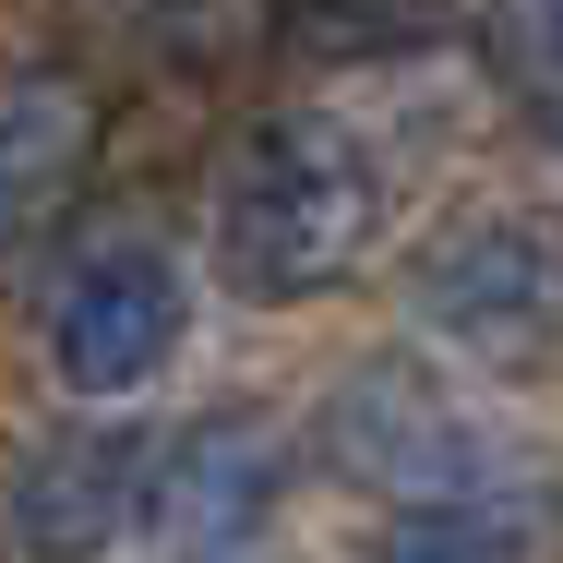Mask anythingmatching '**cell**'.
<instances>
[{"label":"cell","instance_id":"obj_1","mask_svg":"<svg viewBox=\"0 0 563 563\" xmlns=\"http://www.w3.org/2000/svg\"><path fill=\"white\" fill-rule=\"evenodd\" d=\"M205 240H217V276L240 300H324L384 240V168H372V144L347 120L276 109L217 156Z\"/></svg>","mask_w":563,"mask_h":563},{"label":"cell","instance_id":"obj_2","mask_svg":"<svg viewBox=\"0 0 563 563\" xmlns=\"http://www.w3.org/2000/svg\"><path fill=\"white\" fill-rule=\"evenodd\" d=\"M324 455H336L360 492H396L408 516H467V504H504V444L455 408L432 372L384 360L360 372L336 408H324ZM516 516V504H504Z\"/></svg>","mask_w":563,"mask_h":563},{"label":"cell","instance_id":"obj_3","mask_svg":"<svg viewBox=\"0 0 563 563\" xmlns=\"http://www.w3.org/2000/svg\"><path fill=\"white\" fill-rule=\"evenodd\" d=\"M420 324L492 372L563 347V228L552 217H467L420 252Z\"/></svg>","mask_w":563,"mask_h":563},{"label":"cell","instance_id":"obj_4","mask_svg":"<svg viewBox=\"0 0 563 563\" xmlns=\"http://www.w3.org/2000/svg\"><path fill=\"white\" fill-rule=\"evenodd\" d=\"M168 347H180V264L156 240H97L48 300V372L85 408H109L168 372Z\"/></svg>","mask_w":563,"mask_h":563},{"label":"cell","instance_id":"obj_5","mask_svg":"<svg viewBox=\"0 0 563 563\" xmlns=\"http://www.w3.org/2000/svg\"><path fill=\"white\" fill-rule=\"evenodd\" d=\"M144 492H156V444L97 420V432H36L0 516H12L24 563H97L144 528Z\"/></svg>","mask_w":563,"mask_h":563},{"label":"cell","instance_id":"obj_6","mask_svg":"<svg viewBox=\"0 0 563 563\" xmlns=\"http://www.w3.org/2000/svg\"><path fill=\"white\" fill-rule=\"evenodd\" d=\"M276 504V420L264 408H217L192 420L180 444H156V492H144V528L180 540V552H240Z\"/></svg>","mask_w":563,"mask_h":563},{"label":"cell","instance_id":"obj_7","mask_svg":"<svg viewBox=\"0 0 563 563\" xmlns=\"http://www.w3.org/2000/svg\"><path fill=\"white\" fill-rule=\"evenodd\" d=\"M97 168V97L73 73H0V264L36 252Z\"/></svg>","mask_w":563,"mask_h":563},{"label":"cell","instance_id":"obj_8","mask_svg":"<svg viewBox=\"0 0 563 563\" xmlns=\"http://www.w3.org/2000/svg\"><path fill=\"white\" fill-rule=\"evenodd\" d=\"M264 36L288 60H396V48H432L444 36V0H264Z\"/></svg>","mask_w":563,"mask_h":563},{"label":"cell","instance_id":"obj_9","mask_svg":"<svg viewBox=\"0 0 563 563\" xmlns=\"http://www.w3.org/2000/svg\"><path fill=\"white\" fill-rule=\"evenodd\" d=\"M492 85L563 144V0H492Z\"/></svg>","mask_w":563,"mask_h":563},{"label":"cell","instance_id":"obj_10","mask_svg":"<svg viewBox=\"0 0 563 563\" xmlns=\"http://www.w3.org/2000/svg\"><path fill=\"white\" fill-rule=\"evenodd\" d=\"M384 563H528V528L504 504H467V516H408Z\"/></svg>","mask_w":563,"mask_h":563}]
</instances>
